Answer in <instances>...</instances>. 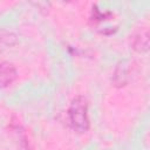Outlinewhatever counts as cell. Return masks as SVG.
Segmentation results:
<instances>
[{
    "instance_id": "3957f363",
    "label": "cell",
    "mask_w": 150,
    "mask_h": 150,
    "mask_svg": "<svg viewBox=\"0 0 150 150\" xmlns=\"http://www.w3.org/2000/svg\"><path fill=\"white\" fill-rule=\"evenodd\" d=\"M132 45H134V48L137 50H146L148 49V33L144 32V34L141 33V35L136 36Z\"/></svg>"
},
{
    "instance_id": "7a4b0ae2",
    "label": "cell",
    "mask_w": 150,
    "mask_h": 150,
    "mask_svg": "<svg viewBox=\"0 0 150 150\" xmlns=\"http://www.w3.org/2000/svg\"><path fill=\"white\" fill-rule=\"evenodd\" d=\"M18 77L16 68L9 62L0 63V88H6L11 86Z\"/></svg>"
},
{
    "instance_id": "6da1fadb",
    "label": "cell",
    "mask_w": 150,
    "mask_h": 150,
    "mask_svg": "<svg viewBox=\"0 0 150 150\" xmlns=\"http://www.w3.org/2000/svg\"><path fill=\"white\" fill-rule=\"evenodd\" d=\"M68 122L70 127L77 132H86L90 128V120L88 114V102L84 96H76L67 111Z\"/></svg>"
}]
</instances>
